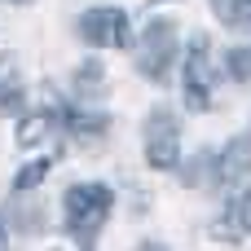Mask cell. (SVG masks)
<instances>
[{"label":"cell","instance_id":"obj_11","mask_svg":"<svg viewBox=\"0 0 251 251\" xmlns=\"http://www.w3.org/2000/svg\"><path fill=\"white\" fill-rule=\"evenodd\" d=\"M225 75H229V79H238V84H247V79H251V44L229 49V53H225Z\"/></svg>","mask_w":251,"mask_h":251},{"label":"cell","instance_id":"obj_2","mask_svg":"<svg viewBox=\"0 0 251 251\" xmlns=\"http://www.w3.org/2000/svg\"><path fill=\"white\" fill-rule=\"evenodd\" d=\"M146 163L154 172H176L181 168V128L168 106L150 110L146 119Z\"/></svg>","mask_w":251,"mask_h":251},{"label":"cell","instance_id":"obj_10","mask_svg":"<svg viewBox=\"0 0 251 251\" xmlns=\"http://www.w3.org/2000/svg\"><path fill=\"white\" fill-rule=\"evenodd\" d=\"M216 13L225 18V26H238V31H251V0H212Z\"/></svg>","mask_w":251,"mask_h":251},{"label":"cell","instance_id":"obj_15","mask_svg":"<svg viewBox=\"0 0 251 251\" xmlns=\"http://www.w3.org/2000/svg\"><path fill=\"white\" fill-rule=\"evenodd\" d=\"M137 251H168V247H159V243H141Z\"/></svg>","mask_w":251,"mask_h":251},{"label":"cell","instance_id":"obj_3","mask_svg":"<svg viewBox=\"0 0 251 251\" xmlns=\"http://www.w3.org/2000/svg\"><path fill=\"white\" fill-rule=\"evenodd\" d=\"M172 62H176V26H172L168 18H159V22L146 26V35H141V44H137V71H141L146 79L163 84L168 71H172Z\"/></svg>","mask_w":251,"mask_h":251},{"label":"cell","instance_id":"obj_13","mask_svg":"<svg viewBox=\"0 0 251 251\" xmlns=\"http://www.w3.org/2000/svg\"><path fill=\"white\" fill-rule=\"evenodd\" d=\"M97 84H101V66L97 62H88V66H79V75H75V93H97Z\"/></svg>","mask_w":251,"mask_h":251},{"label":"cell","instance_id":"obj_16","mask_svg":"<svg viewBox=\"0 0 251 251\" xmlns=\"http://www.w3.org/2000/svg\"><path fill=\"white\" fill-rule=\"evenodd\" d=\"M13 4H26V0H13Z\"/></svg>","mask_w":251,"mask_h":251},{"label":"cell","instance_id":"obj_8","mask_svg":"<svg viewBox=\"0 0 251 251\" xmlns=\"http://www.w3.org/2000/svg\"><path fill=\"white\" fill-rule=\"evenodd\" d=\"M66 128H71V137H75V141L97 146V141L106 137L110 119H106V115H84V110H71V115H66Z\"/></svg>","mask_w":251,"mask_h":251},{"label":"cell","instance_id":"obj_5","mask_svg":"<svg viewBox=\"0 0 251 251\" xmlns=\"http://www.w3.org/2000/svg\"><path fill=\"white\" fill-rule=\"evenodd\" d=\"M79 35L97 49H124L128 44V13L124 9H88L79 18Z\"/></svg>","mask_w":251,"mask_h":251},{"label":"cell","instance_id":"obj_4","mask_svg":"<svg viewBox=\"0 0 251 251\" xmlns=\"http://www.w3.org/2000/svg\"><path fill=\"white\" fill-rule=\"evenodd\" d=\"M216 93V71H212V40L194 35L190 53H185V106L190 110H207Z\"/></svg>","mask_w":251,"mask_h":251},{"label":"cell","instance_id":"obj_12","mask_svg":"<svg viewBox=\"0 0 251 251\" xmlns=\"http://www.w3.org/2000/svg\"><path fill=\"white\" fill-rule=\"evenodd\" d=\"M49 168H53L49 159H35V163H26V168H22L18 176H13V190H35V185H40V181L49 176Z\"/></svg>","mask_w":251,"mask_h":251},{"label":"cell","instance_id":"obj_14","mask_svg":"<svg viewBox=\"0 0 251 251\" xmlns=\"http://www.w3.org/2000/svg\"><path fill=\"white\" fill-rule=\"evenodd\" d=\"M0 251H9V234H4V216H0Z\"/></svg>","mask_w":251,"mask_h":251},{"label":"cell","instance_id":"obj_7","mask_svg":"<svg viewBox=\"0 0 251 251\" xmlns=\"http://www.w3.org/2000/svg\"><path fill=\"white\" fill-rule=\"evenodd\" d=\"M22 106V75H18V57L0 53V115Z\"/></svg>","mask_w":251,"mask_h":251},{"label":"cell","instance_id":"obj_6","mask_svg":"<svg viewBox=\"0 0 251 251\" xmlns=\"http://www.w3.org/2000/svg\"><path fill=\"white\" fill-rule=\"evenodd\" d=\"M247 176H251V141L238 137V141L225 146V154H221V163H216V181H221V185H238V181H247Z\"/></svg>","mask_w":251,"mask_h":251},{"label":"cell","instance_id":"obj_9","mask_svg":"<svg viewBox=\"0 0 251 251\" xmlns=\"http://www.w3.org/2000/svg\"><path fill=\"white\" fill-rule=\"evenodd\" d=\"M53 132V110H35V115H26L22 124H18V146H35V141H44Z\"/></svg>","mask_w":251,"mask_h":251},{"label":"cell","instance_id":"obj_1","mask_svg":"<svg viewBox=\"0 0 251 251\" xmlns=\"http://www.w3.org/2000/svg\"><path fill=\"white\" fill-rule=\"evenodd\" d=\"M110 207H115V194H110L106 185H97V181H93V185H71V190H66V199H62L66 229L84 243V251H93V238L101 234Z\"/></svg>","mask_w":251,"mask_h":251}]
</instances>
